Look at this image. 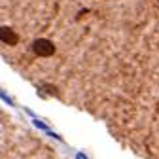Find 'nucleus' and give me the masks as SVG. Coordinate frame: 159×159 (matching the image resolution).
<instances>
[{
    "mask_svg": "<svg viewBox=\"0 0 159 159\" xmlns=\"http://www.w3.org/2000/svg\"><path fill=\"white\" fill-rule=\"evenodd\" d=\"M32 51L36 55H40V57H51L55 53V46H53L51 40H48V38H38V40H34V44H32Z\"/></svg>",
    "mask_w": 159,
    "mask_h": 159,
    "instance_id": "nucleus-1",
    "label": "nucleus"
},
{
    "mask_svg": "<svg viewBox=\"0 0 159 159\" xmlns=\"http://www.w3.org/2000/svg\"><path fill=\"white\" fill-rule=\"evenodd\" d=\"M0 42H4L8 46H15L19 42V34L10 27H0Z\"/></svg>",
    "mask_w": 159,
    "mask_h": 159,
    "instance_id": "nucleus-2",
    "label": "nucleus"
}]
</instances>
